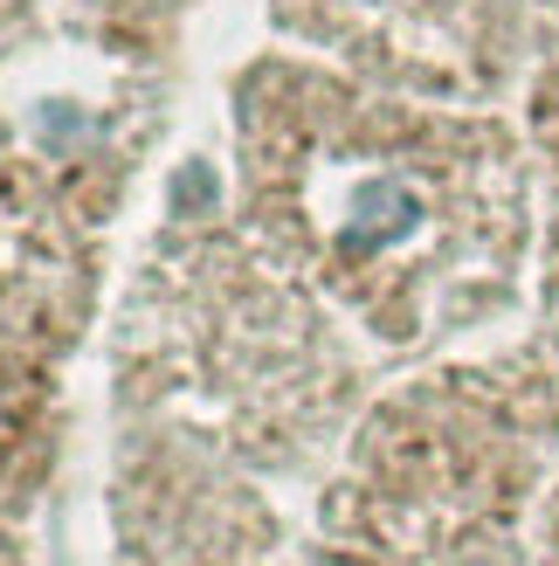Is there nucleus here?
I'll use <instances>...</instances> for the list:
<instances>
[{
	"label": "nucleus",
	"mask_w": 559,
	"mask_h": 566,
	"mask_svg": "<svg viewBox=\"0 0 559 566\" xmlns=\"http://www.w3.org/2000/svg\"><path fill=\"white\" fill-rule=\"evenodd\" d=\"M318 291L249 242H193L131 297V359L187 429L256 463H297L339 408V366L318 338Z\"/></svg>",
	"instance_id": "obj_1"
},
{
	"label": "nucleus",
	"mask_w": 559,
	"mask_h": 566,
	"mask_svg": "<svg viewBox=\"0 0 559 566\" xmlns=\"http://www.w3.org/2000/svg\"><path fill=\"white\" fill-rule=\"evenodd\" d=\"M0 566H8V539H0Z\"/></svg>",
	"instance_id": "obj_3"
},
{
	"label": "nucleus",
	"mask_w": 559,
	"mask_h": 566,
	"mask_svg": "<svg viewBox=\"0 0 559 566\" xmlns=\"http://www.w3.org/2000/svg\"><path fill=\"white\" fill-rule=\"evenodd\" d=\"M42 415H49L42 359L0 353V484H8V476H21L28 442H42Z\"/></svg>",
	"instance_id": "obj_2"
}]
</instances>
